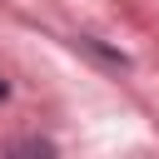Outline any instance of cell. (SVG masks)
<instances>
[{
	"label": "cell",
	"instance_id": "1",
	"mask_svg": "<svg viewBox=\"0 0 159 159\" xmlns=\"http://www.w3.org/2000/svg\"><path fill=\"white\" fill-rule=\"evenodd\" d=\"M5 94H10V84H5V80H0V99H5Z\"/></svg>",
	"mask_w": 159,
	"mask_h": 159
}]
</instances>
